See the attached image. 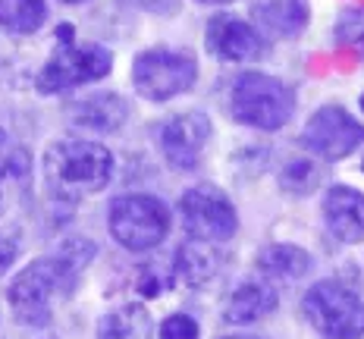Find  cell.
Returning <instances> with one entry per match:
<instances>
[{"label":"cell","instance_id":"cell-20","mask_svg":"<svg viewBox=\"0 0 364 339\" xmlns=\"http://www.w3.org/2000/svg\"><path fill=\"white\" fill-rule=\"evenodd\" d=\"M279 185H283L289 195H311L317 185H321V167L305 161V157L289 161L283 167V173H279Z\"/></svg>","mask_w":364,"mask_h":339},{"label":"cell","instance_id":"cell-8","mask_svg":"<svg viewBox=\"0 0 364 339\" xmlns=\"http://www.w3.org/2000/svg\"><path fill=\"white\" fill-rule=\"evenodd\" d=\"M182 223L195 242H226L236 232L239 217L232 201L214 185H195L179 201Z\"/></svg>","mask_w":364,"mask_h":339},{"label":"cell","instance_id":"cell-9","mask_svg":"<svg viewBox=\"0 0 364 339\" xmlns=\"http://www.w3.org/2000/svg\"><path fill=\"white\" fill-rule=\"evenodd\" d=\"M364 141V126L352 119L343 107L330 104L321 107L308 119L305 132H301V145L321 161H343Z\"/></svg>","mask_w":364,"mask_h":339},{"label":"cell","instance_id":"cell-27","mask_svg":"<svg viewBox=\"0 0 364 339\" xmlns=\"http://www.w3.org/2000/svg\"><path fill=\"white\" fill-rule=\"evenodd\" d=\"M63 4H82V0H63Z\"/></svg>","mask_w":364,"mask_h":339},{"label":"cell","instance_id":"cell-25","mask_svg":"<svg viewBox=\"0 0 364 339\" xmlns=\"http://www.w3.org/2000/svg\"><path fill=\"white\" fill-rule=\"evenodd\" d=\"M204 4H232V0H204Z\"/></svg>","mask_w":364,"mask_h":339},{"label":"cell","instance_id":"cell-21","mask_svg":"<svg viewBox=\"0 0 364 339\" xmlns=\"http://www.w3.org/2000/svg\"><path fill=\"white\" fill-rule=\"evenodd\" d=\"M336 41L364 48V10H346L336 22Z\"/></svg>","mask_w":364,"mask_h":339},{"label":"cell","instance_id":"cell-4","mask_svg":"<svg viewBox=\"0 0 364 339\" xmlns=\"http://www.w3.org/2000/svg\"><path fill=\"white\" fill-rule=\"evenodd\" d=\"M301 311L311 321V327L327 339L364 336V298L343 280L314 283L301 298Z\"/></svg>","mask_w":364,"mask_h":339},{"label":"cell","instance_id":"cell-17","mask_svg":"<svg viewBox=\"0 0 364 339\" xmlns=\"http://www.w3.org/2000/svg\"><path fill=\"white\" fill-rule=\"evenodd\" d=\"M257 267L261 274L273 276V280H299L311 270V254L299 245H267L257 254Z\"/></svg>","mask_w":364,"mask_h":339},{"label":"cell","instance_id":"cell-26","mask_svg":"<svg viewBox=\"0 0 364 339\" xmlns=\"http://www.w3.org/2000/svg\"><path fill=\"white\" fill-rule=\"evenodd\" d=\"M220 339H255V336H220Z\"/></svg>","mask_w":364,"mask_h":339},{"label":"cell","instance_id":"cell-18","mask_svg":"<svg viewBox=\"0 0 364 339\" xmlns=\"http://www.w3.org/2000/svg\"><path fill=\"white\" fill-rule=\"evenodd\" d=\"M176 274L182 276V283L188 286H201L217 274V258L208 248V242H186L176 252Z\"/></svg>","mask_w":364,"mask_h":339},{"label":"cell","instance_id":"cell-12","mask_svg":"<svg viewBox=\"0 0 364 339\" xmlns=\"http://www.w3.org/2000/svg\"><path fill=\"white\" fill-rule=\"evenodd\" d=\"M323 220L339 242H361L364 239V195L358 188L333 185L323 198Z\"/></svg>","mask_w":364,"mask_h":339},{"label":"cell","instance_id":"cell-19","mask_svg":"<svg viewBox=\"0 0 364 339\" xmlns=\"http://www.w3.org/2000/svg\"><path fill=\"white\" fill-rule=\"evenodd\" d=\"M48 6L44 0H0V26L13 35H28L41 28Z\"/></svg>","mask_w":364,"mask_h":339},{"label":"cell","instance_id":"cell-15","mask_svg":"<svg viewBox=\"0 0 364 339\" xmlns=\"http://www.w3.org/2000/svg\"><path fill=\"white\" fill-rule=\"evenodd\" d=\"M255 16L267 26V32L295 38L308 26V4L305 0H261L255 6Z\"/></svg>","mask_w":364,"mask_h":339},{"label":"cell","instance_id":"cell-29","mask_svg":"<svg viewBox=\"0 0 364 339\" xmlns=\"http://www.w3.org/2000/svg\"><path fill=\"white\" fill-rule=\"evenodd\" d=\"M0 183H4V176H0Z\"/></svg>","mask_w":364,"mask_h":339},{"label":"cell","instance_id":"cell-13","mask_svg":"<svg viewBox=\"0 0 364 339\" xmlns=\"http://www.w3.org/2000/svg\"><path fill=\"white\" fill-rule=\"evenodd\" d=\"M279 298L273 292V286L261 283V280H245L232 289V296L223 305V321L230 323H255L267 314L277 311Z\"/></svg>","mask_w":364,"mask_h":339},{"label":"cell","instance_id":"cell-11","mask_svg":"<svg viewBox=\"0 0 364 339\" xmlns=\"http://www.w3.org/2000/svg\"><path fill=\"white\" fill-rule=\"evenodd\" d=\"M208 48L210 54L230 63H248L264 54V38L248 22L236 16H214L208 22Z\"/></svg>","mask_w":364,"mask_h":339},{"label":"cell","instance_id":"cell-1","mask_svg":"<svg viewBox=\"0 0 364 339\" xmlns=\"http://www.w3.org/2000/svg\"><path fill=\"white\" fill-rule=\"evenodd\" d=\"M113 157L97 141L63 139L44 151V183L60 205H75L110 183Z\"/></svg>","mask_w":364,"mask_h":339},{"label":"cell","instance_id":"cell-14","mask_svg":"<svg viewBox=\"0 0 364 339\" xmlns=\"http://www.w3.org/2000/svg\"><path fill=\"white\" fill-rule=\"evenodd\" d=\"M70 117H73V123L88 126V129L113 132L126 123V104L117 95H97V97H88V101L73 104Z\"/></svg>","mask_w":364,"mask_h":339},{"label":"cell","instance_id":"cell-16","mask_svg":"<svg viewBox=\"0 0 364 339\" xmlns=\"http://www.w3.org/2000/svg\"><path fill=\"white\" fill-rule=\"evenodd\" d=\"M151 314L145 305H123L104 314L97 323V339H151Z\"/></svg>","mask_w":364,"mask_h":339},{"label":"cell","instance_id":"cell-23","mask_svg":"<svg viewBox=\"0 0 364 339\" xmlns=\"http://www.w3.org/2000/svg\"><path fill=\"white\" fill-rule=\"evenodd\" d=\"M16 254H19V245L13 242L10 236H0V276L6 274V267H10L13 261H16Z\"/></svg>","mask_w":364,"mask_h":339},{"label":"cell","instance_id":"cell-2","mask_svg":"<svg viewBox=\"0 0 364 339\" xmlns=\"http://www.w3.org/2000/svg\"><path fill=\"white\" fill-rule=\"evenodd\" d=\"M79 270V264H73L63 252L28 264L10 286V305L16 321L28 327H44L54 314V301L73 292Z\"/></svg>","mask_w":364,"mask_h":339},{"label":"cell","instance_id":"cell-5","mask_svg":"<svg viewBox=\"0 0 364 339\" xmlns=\"http://www.w3.org/2000/svg\"><path fill=\"white\" fill-rule=\"evenodd\" d=\"M170 230V210L151 195H123L110 205V232L129 252L161 245Z\"/></svg>","mask_w":364,"mask_h":339},{"label":"cell","instance_id":"cell-24","mask_svg":"<svg viewBox=\"0 0 364 339\" xmlns=\"http://www.w3.org/2000/svg\"><path fill=\"white\" fill-rule=\"evenodd\" d=\"M141 6H148V10H154V13H170V10H176V0H139Z\"/></svg>","mask_w":364,"mask_h":339},{"label":"cell","instance_id":"cell-6","mask_svg":"<svg viewBox=\"0 0 364 339\" xmlns=\"http://www.w3.org/2000/svg\"><path fill=\"white\" fill-rule=\"evenodd\" d=\"M198 79V66L192 57L176 54V50L154 48L139 54L132 66V82L139 88V95H145L148 101H170L182 92L195 85Z\"/></svg>","mask_w":364,"mask_h":339},{"label":"cell","instance_id":"cell-7","mask_svg":"<svg viewBox=\"0 0 364 339\" xmlns=\"http://www.w3.org/2000/svg\"><path fill=\"white\" fill-rule=\"evenodd\" d=\"M110 66H113V57L107 48H97V44L79 48V44L63 41V48L38 72V92L57 95V92H66V88L88 85V82L104 79L110 72Z\"/></svg>","mask_w":364,"mask_h":339},{"label":"cell","instance_id":"cell-28","mask_svg":"<svg viewBox=\"0 0 364 339\" xmlns=\"http://www.w3.org/2000/svg\"><path fill=\"white\" fill-rule=\"evenodd\" d=\"M361 110H364V95H361Z\"/></svg>","mask_w":364,"mask_h":339},{"label":"cell","instance_id":"cell-3","mask_svg":"<svg viewBox=\"0 0 364 339\" xmlns=\"http://www.w3.org/2000/svg\"><path fill=\"white\" fill-rule=\"evenodd\" d=\"M230 110L242 126L273 132L283 129L295 113V95L286 82L267 72H242L232 85Z\"/></svg>","mask_w":364,"mask_h":339},{"label":"cell","instance_id":"cell-30","mask_svg":"<svg viewBox=\"0 0 364 339\" xmlns=\"http://www.w3.org/2000/svg\"><path fill=\"white\" fill-rule=\"evenodd\" d=\"M361 167H364V161H361Z\"/></svg>","mask_w":364,"mask_h":339},{"label":"cell","instance_id":"cell-22","mask_svg":"<svg viewBox=\"0 0 364 339\" xmlns=\"http://www.w3.org/2000/svg\"><path fill=\"white\" fill-rule=\"evenodd\" d=\"M161 339H198V323L188 314H173L161 323Z\"/></svg>","mask_w":364,"mask_h":339},{"label":"cell","instance_id":"cell-10","mask_svg":"<svg viewBox=\"0 0 364 339\" xmlns=\"http://www.w3.org/2000/svg\"><path fill=\"white\" fill-rule=\"evenodd\" d=\"M210 123L204 113H179L161 129V151L176 170H195L208 148Z\"/></svg>","mask_w":364,"mask_h":339}]
</instances>
